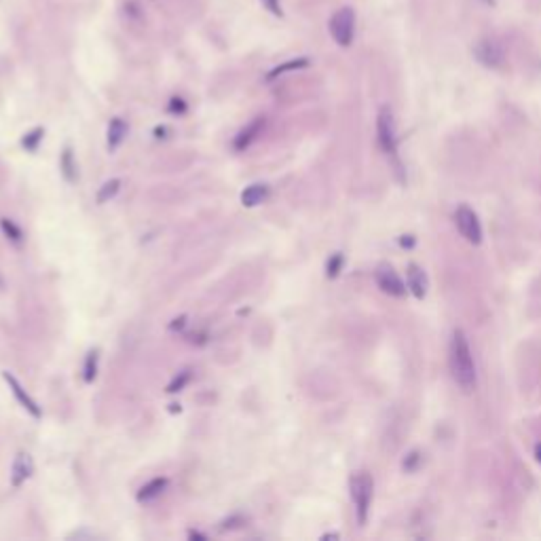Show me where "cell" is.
I'll return each instance as SVG.
<instances>
[{
    "mask_svg": "<svg viewBox=\"0 0 541 541\" xmlns=\"http://www.w3.org/2000/svg\"><path fill=\"white\" fill-rule=\"evenodd\" d=\"M118 188H121V180L118 178H112V180H108L100 190H97V203H108L112 197L118 192Z\"/></svg>",
    "mask_w": 541,
    "mask_h": 541,
    "instance_id": "19",
    "label": "cell"
},
{
    "mask_svg": "<svg viewBox=\"0 0 541 541\" xmlns=\"http://www.w3.org/2000/svg\"><path fill=\"white\" fill-rule=\"evenodd\" d=\"M375 281L385 294H389V297H393V299H402V297H406V292H408L404 279L398 275V270L393 268L391 264H385V262L377 266Z\"/></svg>",
    "mask_w": 541,
    "mask_h": 541,
    "instance_id": "7",
    "label": "cell"
},
{
    "mask_svg": "<svg viewBox=\"0 0 541 541\" xmlns=\"http://www.w3.org/2000/svg\"><path fill=\"white\" fill-rule=\"evenodd\" d=\"M188 537H190V539H205V535H201V533H194V531H192V533H188Z\"/></svg>",
    "mask_w": 541,
    "mask_h": 541,
    "instance_id": "28",
    "label": "cell"
},
{
    "mask_svg": "<svg viewBox=\"0 0 541 541\" xmlns=\"http://www.w3.org/2000/svg\"><path fill=\"white\" fill-rule=\"evenodd\" d=\"M427 275H425V270L416 264V262H410L406 266V288L412 292V297L416 301H423L427 297Z\"/></svg>",
    "mask_w": 541,
    "mask_h": 541,
    "instance_id": "8",
    "label": "cell"
},
{
    "mask_svg": "<svg viewBox=\"0 0 541 541\" xmlns=\"http://www.w3.org/2000/svg\"><path fill=\"white\" fill-rule=\"evenodd\" d=\"M42 136H45V129L42 127H34L32 131H28L26 136L21 138V146L26 149L28 153H34L38 149V144L42 142Z\"/></svg>",
    "mask_w": 541,
    "mask_h": 541,
    "instance_id": "18",
    "label": "cell"
},
{
    "mask_svg": "<svg viewBox=\"0 0 541 541\" xmlns=\"http://www.w3.org/2000/svg\"><path fill=\"white\" fill-rule=\"evenodd\" d=\"M455 225L467 243H472V245L482 243V225L478 220V214L470 205H459L455 210Z\"/></svg>",
    "mask_w": 541,
    "mask_h": 541,
    "instance_id": "6",
    "label": "cell"
},
{
    "mask_svg": "<svg viewBox=\"0 0 541 541\" xmlns=\"http://www.w3.org/2000/svg\"><path fill=\"white\" fill-rule=\"evenodd\" d=\"M186 102L182 100V97H171L169 100V104H167V110L171 112V114H184L186 112Z\"/></svg>",
    "mask_w": 541,
    "mask_h": 541,
    "instance_id": "23",
    "label": "cell"
},
{
    "mask_svg": "<svg viewBox=\"0 0 541 541\" xmlns=\"http://www.w3.org/2000/svg\"><path fill=\"white\" fill-rule=\"evenodd\" d=\"M537 459H539V461H541V444H539V446H537Z\"/></svg>",
    "mask_w": 541,
    "mask_h": 541,
    "instance_id": "29",
    "label": "cell"
},
{
    "mask_svg": "<svg viewBox=\"0 0 541 541\" xmlns=\"http://www.w3.org/2000/svg\"><path fill=\"white\" fill-rule=\"evenodd\" d=\"M449 368H451L453 381L459 385L461 391L470 393L476 389V383H478L476 362H474L470 340H467L461 328L453 332L451 342H449Z\"/></svg>",
    "mask_w": 541,
    "mask_h": 541,
    "instance_id": "1",
    "label": "cell"
},
{
    "mask_svg": "<svg viewBox=\"0 0 541 541\" xmlns=\"http://www.w3.org/2000/svg\"><path fill=\"white\" fill-rule=\"evenodd\" d=\"M3 379L7 381V385H9V389L13 391V396L17 398V402H19L23 408H26V410H28V412L34 416V419H40V414H42V412H40L38 404H36V402L30 398V393L21 387V383H19V381H17V379H15V377H13L9 370H5V373H3Z\"/></svg>",
    "mask_w": 541,
    "mask_h": 541,
    "instance_id": "9",
    "label": "cell"
},
{
    "mask_svg": "<svg viewBox=\"0 0 541 541\" xmlns=\"http://www.w3.org/2000/svg\"><path fill=\"white\" fill-rule=\"evenodd\" d=\"M480 3L486 7H497V0H480Z\"/></svg>",
    "mask_w": 541,
    "mask_h": 541,
    "instance_id": "27",
    "label": "cell"
},
{
    "mask_svg": "<svg viewBox=\"0 0 541 541\" xmlns=\"http://www.w3.org/2000/svg\"><path fill=\"white\" fill-rule=\"evenodd\" d=\"M165 134H167V127H157L155 129V136L157 138H165Z\"/></svg>",
    "mask_w": 541,
    "mask_h": 541,
    "instance_id": "26",
    "label": "cell"
},
{
    "mask_svg": "<svg viewBox=\"0 0 541 541\" xmlns=\"http://www.w3.org/2000/svg\"><path fill=\"white\" fill-rule=\"evenodd\" d=\"M328 30L332 40L347 49L351 47L353 38H355V11L351 7H340L328 21Z\"/></svg>",
    "mask_w": 541,
    "mask_h": 541,
    "instance_id": "5",
    "label": "cell"
},
{
    "mask_svg": "<svg viewBox=\"0 0 541 541\" xmlns=\"http://www.w3.org/2000/svg\"><path fill=\"white\" fill-rule=\"evenodd\" d=\"M260 3L264 5V9L268 13H273L275 17H284V11H281V3L279 0H260Z\"/></svg>",
    "mask_w": 541,
    "mask_h": 541,
    "instance_id": "24",
    "label": "cell"
},
{
    "mask_svg": "<svg viewBox=\"0 0 541 541\" xmlns=\"http://www.w3.org/2000/svg\"><path fill=\"white\" fill-rule=\"evenodd\" d=\"M125 136H127V123L118 116H114L108 125V149L116 151L123 144V140H125Z\"/></svg>",
    "mask_w": 541,
    "mask_h": 541,
    "instance_id": "12",
    "label": "cell"
},
{
    "mask_svg": "<svg viewBox=\"0 0 541 541\" xmlns=\"http://www.w3.org/2000/svg\"><path fill=\"white\" fill-rule=\"evenodd\" d=\"M472 55L480 66L488 70H497L505 64V47L495 36H482L474 42Z\"/></svg>",
    "mask_w": 541,
    "mask_h": 541,
    "instance_id": "4",
    "label": "cell"
},
{
    "mask_svg": "<svg viewBox=\"0 0 541 541\" xmlns=\"http://www.w3.org/2000/svg\"><path fill=\"white\" fill-rule=\"evenodd\" d=\"M34 472V463H32V457L28 453H19L13 461V467H11V484L15 488H19L23 482H26Z\"/></svg>",
    "mask_w": 541,
    "mask_h": 541,
    "instance_id": "11",
    "label": "cell"
},
{
    "mask_svg": "<svg viewBox=\"0 0 541 541\" xmlns=\"http://www.w3.org/2000/svg\"><path fill=\"white\" fill-rule=\"evenodd\" d=\"M311 62H309V58H297V60H288V62H284V64H279L277 68H273L266 75V81L270 83V81H275V79H279L281 75H288V72H294V70H303V68H307Z\"/></svg>",
    "mask_w": 541,
    "mask_h": 541,
    "instance_id": "14",
    "label": "cell"
},
{
    "mask_svg": "<svg viewBox=\"0 0 541 541\" xmlns=\"http://www.w3.org/2000/svg\"><path fill=\"white\" fill-rule=\"evenodd\" d=\"M266 194H268L266 184H252L241 192V203L245 207H256L258 203H262L266 199Z\"/></svg>",
    "mask_w": 541,
    "mask_h": 541,
    "instance_id": "13",
    "label": "cell"
},
{
    "mask_svg": "<svg viewBox=\"0 0 541 541\" xmlns=\"http://www.w3.org/2000/svg\"><path fill=\"white\" fill-rule=\"evenodd\" d=\"M342 262H345V258H342V254H332L330 258H328V264H326V275L330 277V279H334V277H338V273H340V268H342Z\"/></svg>",
    "mask_w": 541,
    "mask_h": 541,
    "instance_id": "21",
    "label": "cell"
},
{
    "mask_svg": "<svg viewBox=\"0 0 541 541\" xmlns=\"http://www.w3.org/2000/svg\"><path fill=\"white\" fill-rule=\"evenodd\" d=\"M0 286H3V277H0Z\"/></svg>",
    "mask_w": 541,
    "mask_h": 541,
    "instance_id": "30",
    "label": "cell"
},
{
    "mask_svg": "<svg viewBox=\"0 0 541 541\" xmlns=\"http://www.w3.org/2000/svg\"><path fill=\"white\" fill-rule=\"evenodd\" d=\"M262 129H264V116H256L252 123H248V125H245L237 136H235V140H233V149L235 151H245V149H250V146L256 142V138L262 134Z\"/></svg>",
    "mask_w": 541,
    "mask_h": 541,
    "instance_id": "10",
    "label": "cell"
},
{
    "mask_svg": "<svg viewBox=\"0 0 541 541\" xmlns=\"http://www.w3.org/2000/svg\"><path fill=\"white\" fill-rule=\"evenodd\" d=\"M60 167H62V174L68 182H75L77 180V161H75V155H72V149H64L62 153V159H60Z\"/></svg>",
    "mask_w": 541,
    "mask_h": 541,
    "instance_id": "16",
    "label": "cell"
},
{
    "mask_svg": "<svg viewBox=\"0 0 541 541\" xmlns=\"http://www.w3.org/2000/svg\"><path fill=\"white\" fill-rule=\"evenodd\" d=\"M165 486H167V478H153L138 490V501H153L163 493Z\"/></svg>",
    "mask_w": 541,
    "mask_h": 541,
    "instance_id": "15",
    "label": "cell"
},
{
    "mask_svg": "<svg viewBox=\"0 0 541 541\" xmlns=\"http://www.w3.org/2000/svg\"><path fill=\"white\" fill-rule=\"evenodd\" d=\"M0 227H3L5 235H7L13 243H21V241H23V233H21V229L13 223V220L3 218V220H0Z\"/></svg>",
    "mask_w": 541,
    "mask_h": 541,
    "instance_id": "20",
    "label": "cell"
},
{
    "mask_svg": "<svg viewBox=\"0 0 541 541\" xmlns=\"http://www.w3.org/2000/svg\"><path fill=\"white\" fill-rule=\"evenodd\" d=\"M97 351L93 349V351H89L87 353V357H85V366H83V379H85V383H93L95 381V377H97Z\"/></svg>",
    "mask_w": 541,
    "mask_h": 541,
    "instance_id": "17",
    "label": "cell"
},
{
    "mask_svg": "<svg viewBox=\"0 0 541 541\" xmlns=\"http://www.w3.org/2000/svg\"><path fill=\"white\" fill-rule=\"evenodd\" d=\"M188 381H190V370H182V373H178V377H174V381H171V383L165 387V391H167V393L182 391L184 385H186Z\"/></svg>",
    "mask_w": 541,
    "mask_h": 541,
    "instance_id": "22",
    "label": "cell"
},
{
    "mask_svg": "<svg viewBox=\"0 0 541 541\" xmlns=\"http://www.w3.org/2000/svg\"><path fill=\"white\" fill-rule=\"evenodd\" d=\"M184 324H186V317L182 315V317L174 319V324L169 326V330H182V328H184Z\"/></svg>",
    "mask_w": 541,
    "mask_h": 541,
    "instance_id": "25",
    "label": "cell"
},
{
    "mask_svg": "<svg viewBox=\"0 0 541 541\" xmlns=\"http://www.w3.org/2000/svg\"><path fill=\"white\" fill-rule=\"evenodd\" d=\"M377 142L387 157L398 159V127L389 106H381L377 114Z\"/></svg>",
    "mask_w": 541,
    "mask_h": 541,
    "instance_id": "3",
    "label": "cell"
},
{
    "mask_svg": "<svg viewBox=\"0 0 541 541\" xmlns=\"http://www.w3.org/2000/svg\"><path fill=\"white\" fill-rule=\"evenodd\" d=\"M351 501L355 505L357 525L364 527L368 523V514H370L373 497H375V480L368 472H355L349 480Z\"/></svg>",
    "mask_w": 541,
    "mask_h": 541,
    "instance_id": "2",
    "label": "cell"
}]
</instances>
